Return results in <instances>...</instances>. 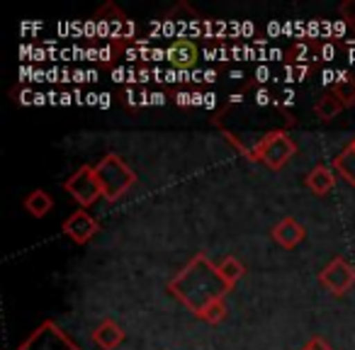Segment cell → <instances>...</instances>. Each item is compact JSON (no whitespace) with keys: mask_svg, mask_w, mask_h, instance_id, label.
<instances>
[{"mask_svg":"<svg viewBox=\"0 0 355 350\" xmlns=\"http://www.w3.org/2000/svg\"><path fill=\"white\" fill-rule=\"evenodd\" d=\"M61 229H64V234L71 238V241L78 243V246H83V243H88L90 238L100 231V224H98V219L88 212V209H76L73 214L66 217V222Z\"/></svg>","mask_w":355,"mask_h":350,"instance_id":"obj_9","label":"cell"},{"mask_svg":"<svg viewBox=\"0 0 355 350\" xmlns=\"http://www.w3.org/2000/svg\"><path fill=\"white\" fill-rule=\"evenodd\" d=\"M345 110V105L338 100V95L334 93V90H329V93L319 95V100L314 103V114L321 119V122H331V119H336L340 112Z\"/></svg>","mask_w":355,"mask_h":350,"instance_id":"obj_13","label":"cell"},{"mask_svg":"<svg viewBox=\"0 0 355 350\" xmlns=\"http://www.w3.org/2000/svg\"><path fill=\"white\" fill-rule=\"evenodd\" d=\"M314 69H316L314 64H290V66H285L282 73H285V80L292 83V80H304L306 76L314 73Z\"/></svg>","mask_w":355,"mask_h":350,"instance_id":"obj_18","label":"cell"},{"mask_svg":"<svg viewBox=\"0 0 355 350\" xmlns=\"http://www.w3.org/2000/svg\"><path fill=\"white\" fill-rule=\"evenodd\" d=\"M331 90L338 95V100L345 105V107H353L355 105V73H338V80H336Z\"/></svg>","mask_w":355,"mask_h":350,"instance_id":"obj_17","label":"cell"},{"mask_svg":"<svg viewBox=\"0 0 355 350\" xmlns=\"http://www.w3.org/2000/svg\"><path fill=\"white\" fill-rule=\"evenodd\" d=\"M217 270H219V275L224 277V282H227L229 287H234L243 277L246 268H243V263L239 261V258L227 256V258H222V261L217 263Z\"/></svg>","mask_w":355,"mask_h":350,"instance_id":"obj_15","label":"cell"},{"mask_svg":"<svg viewBox=\"0 0 355 350\" xmlns=\"http://www.w3.org/2000/svg\"><path fill=\"white\" fill-rule=\"evenodd\" d=\"M295 153H297V143L290 137V132H275L258 143L251 161L263 163V166L272 168V170H280V168H285L295 158Z\"/></svg>","mask_w":355,"mask_h":350,"instance_id":"obj_4","label":"cell"},{"mask_svg":"<svg viewBox=\"0 0 355 350\" xmlns=\"http://www.w3.org/2000/svg\"><path fill=\"white\" fill-rule=\"evenodd\" d=\"M338 15L345 25H355V0H343L338 6Z\"/></svg>","mask_w":355,"mask_h":350,"instance_id":"obj_20","label":"cell"},{"mask_svg":"<svg viewBox=\"0 0 355 350\" xmlns=\"http://www.w3.org/2000/svg\"><path fill=\"white\" fill-rule=\"evenodd\" d=\"M285 56L290 64H311L316 61V42H295Z\"/></svg>","mask_w":355,"mask_h":350,"instance_id":"obj_16","label":"cell"},{"mask_svg":"<svg viewBox=\"0 0 355 350\" xmlns=\"http://www.w3.org/2000/svg\"><path fill=\"white\" fill-rule=\"evenodd\" d=\"M338 42L336 40H326V42H316V61H334L338 56Z\"/></svg>","mask_w":355,"mask_h":350,"instance_id":"obj_19","label":"cell"},{"mask_svg":"<svg viewBox=\"0 0 355 350\" xmlns=\"http://www.w3.org/2000/svg\"><path fill=\"white\" fill-rule=\"evenodd\" d=\"M93 340L100 350H114L124 340V329L112 319H105L98 329L93 331Z\"/></svg>","mask_w":355,"mask_h":350,"instance_id":"obj_12","label":"cell"},{"mask_svg":"<svg viewBox=\"0 0 355 350\" xmlns=\"http://www.w3.org/2000/svg\"><path fill=\"white\" fill-rule=\"evenodd\" d=\"M212 124L227 137V141L236 151H241L251 161L253 151L263 139L275 132H290V127L297 124V117L282 105H277L275 110L263 107V105L253 103L246 90H241V93L232 95V100L222 110L214 112Z\"/></svg>","mask_w":355,"mask_h":350,"instance_id":"obj_1","label":"cell"},{"mask_svg":"<svg viewBox=\"0 0 355 350\" xmlns=\"http://www.w3.org/2000/svg\"><path fill=\"white\" fill-rule=\"evenodd\" d=\"M168 290L183 301L198 319L207 324H219L227 316V292L232 287L219 275L217 265L198 253L183 270L171 280Z\"/></svg>","mask_w":355,"mask_h":350,"instance_id":"obj_2","label":"cell"},{"mask_svg":"<svg viewBox=\"0 0 355 350\" xmlns=\"http://www.w3.org/2000/svg\"><path fill=\"white\" fill-rule=\"evenodd\" d=\"M270 236L275 238V243H280L282 248H295L304 241L306 231L295 217H282L280 222L272 227Z\"/></svg>","mask_w":355,"mask_h":350,"instance_id":"obj_10","label":"cell"},{"mask_svg":"<svg viewBox=\"0 0 355 350\" xmlns=\"http://www.w3.org/2000/svg\"><path fill=\"white\" fill-rule=\"evenodd\" d=\"M93 168H95V178L100 183V190H103V198L107 202H117L122 195H127L137 185V173L122 158L114 156V153L103 156V161Z\"/></svg>","mask_w":355,"mask_h":350,"instance_id":"obj_3","label":"cell"},{"mask_svg":"<svg viewBox=\"0 0 355 350\" xmlns=\"http://www.w3.org/2000/svg\"><path fill=\"white\" fill-rule=\"evenodd\" d=\"M302 350H334V348H331V345L326 343L324 338H311L309 343H306Z\"/></svg>","mask_w":355,"mask_h":350,"instance_id":"obj_21","label":"cell"},{"mask_svg":"<svg viewBox=\"0 0 355 350\" xmlns=\"http://www.w3.org/2000/svg\"><path fill=\"white\" fill-rule=\"evenodd\" d=\"M17 350H78L56 324H42Z\"/></svg>","mask_w":355,"mask_h":350,"instance_id":"obj_7","label":"cell"},{"mask_svg":"<svg viewBox=\"0 0 355 350\" xmlns=\"http://www.w3.org/2000/svg\"><path fill=\"white\" fill-rule=\"evenodd\" d=\"M22 204H25L27 214H32L35 219H42L54 209V198H51L46 190H32Z\"/></svg>","mask_w":355,"mask_h":350,"instance_id":"obj_14","label":"cell"},{"mask_svg":"<svg viewBox=\"0 0 355 350\" xmlns=\"http://www.w3.org/2000/svg\"><path fill=\"white\" fill-rule=\"evenodd\" d=\"M166 61L175 71H183V73H193V69L200 61V46L195 44L188 37H178L168 44L166 49Z\"/></svg>","mask_w":355,"mask_h":350,"instance_id":"obj_8","label":"cell"},{"mask_svg":"<svg viewBox=\"0 0 355 350\" xmlns=\"http://www.w3.org/2000/svg\"><path fill=\"white\" fill-rule=\"evenodd\" d=\"M64 190L71 195V200H73L80 209L93 207V204L103 198V190H100V183H98V178H95L93 166H80L64 183Z\"/></svg>","mask_w":355,"mask_h":350,"instance_id":"obj_5","label":"cell"},{"mask_svg":"<svg viewBox=\"0 0 355 350\" xmlns=\"http://www.w3.org/2000/svg\"><path fill=\"white\" fill-rule=\"evenodd\" d=\"M319 282L331 295H336V297L348 295L355 287V265L345 261L343 256H336L334 261L319 272Z\"/></svg>","mask_w":355,"mask_h":350,"instance_id":"obj_6","label":"cell"},{"mask_svg":"<svg viewBox=\"0 0 355 350\" xmlns=\"http://www.w3.org/2000/svg\"><path fill=\"white\" fill-rule=\"evenodd\" d=\"M336 175H338V173H336L334 166H316L306 173L304 183L311 193L319 195V198H324V195H329L331 190L336 188Z\"/></svg>","mask_w":355,"mask_h":350,"instance_id":"obj_11","label":"cell"}]
</instances>
